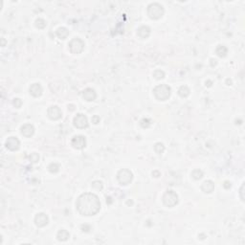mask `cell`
<instances>
[{"instance_id":"6da1fadb","label":"cell","mask_w":245,"mask_h":245,"mask_svg":"<svg viewBox=\"0 0 245 245\" xmlns=\"http://www.w3.org/2000/svg\"><path fill=\"white\" fill-rule=\"evenodd\" d=\"M77 209L82 215H95L101 210V202L96 194L86 192L77 200Z\"/></svg>"},{"instance_id":"7a4b0ae2","label":"cell","mask_w":245,"mask_h":245,"mask_svg":"<svg viewBox=\"0 0 245 245\" xmlns=\"http://www.w3.org/2000/svg\"><path fill=\"white\" fill-rule=\"evenodd\" d=\"M171 89L169 85L167 84H160L157 85L153 89V94L155 98L159 101H166L168 100L171 96Z\"/></svg>"},{"instance_id":"3957f363","label":"cell","mask_w":245,"mask_h":245,"mask_svg":"<svg viewBox=\"0 0 245 245\" xmlns=\"http://www.w3.org/2000/svg\"><path fill=\"white\" fill-rule=\"evenodd\" d=\"M164 8L158 3H152L148 8V15L152 19H159L164 15Z\"/></svg>"},{"instance_id":"277c9868","label":"cell","mask_w":245,"mask_h":245,"mask_svg":"<svg viewBox=\"0 0 245 245\" xmlns=\"http://www.w3.org/2000/svg\"><path fill=\"white\" fill-rule=\"evenodd\" d=\"M163 202L167 207H174L178 203V195L173 191H168L163 195Z\"/></svg>"},{"instance_id":"5b68a950","label":"cell","mask_w":245,"mask_h":245,"mask_svg":"<svg viewBox=\"0 0 245 245\" xmlns=\"http://www.w3.org/2000/svg\"><path fill=\"white\" fill-rule=\"evenodd\" d=\"M117 178H118V181L120 182V184H122V185H129L132 181L133 174H132V172L129 170L123 169V170H121L118 172V174H117Z\"/></svg>"},{"instance_id":"8992f818","label":"cell","mask_w":245,"mask_h":245,"mask_svg":"<svg viewBox=\"0 0 245 245\" xmlns=\"http://www.w3.org/2000/svg\"><path fill=\"white\" fill-rule=\"evenodd\" d=\"M69 49L73 54H81L84 49V42L79 37H75L69 42Z\"/></svg>"},{"instance_id":"52a82bcc","label":"cell","mask_w":245,"mask_h":245,"mask_svg":"<svg viewBox=\"0 0 245 245\" xmlns=\"http://www.w3.org/2000/svg\"><path fill=\"white\" fill-rule=\"evenodd\" d=\"M47 114H48V117L50 118L51 120H58L61 118L62 116V112L61 110V108L57 105H53V106H50L47 110Z\"/></svg>"},{"instance_id":"ba28073f","label":"cell","mask_w":245,"mask_h":245,"mask_svg":"<svg viewBox=\"0 0 245 245\" xmlns=\"http://www.w3.org/2000/svg\"><path fill=\"white\" fill-rule=\"evenodd\" d=\"M74 125L77 129H85L88 126V120L83 114H78L74 118Z\"/></svg>"},{"instance_id":"9c48e42d","label":"cell","mask_w":245,"mask_h":245,"mask_svg":"<svg viewBox=\"0 0 245 245\" xmlns=\"http://www.w3.org/2000/svg\"><path fill=\"white\" fill-rule=\"evenodd\" d=\"M71 145L73 146V148H75L77 150H82L86 145L85 137H83L82 135L75 136L71 141Z\"/></svg>"},{"instance_id":"30bf717a","label":"cell","mask_w":245,"mask_h":245,"mask_svg":"<svg viewBox=\"0 0 245 245\" xmlns=\"http://www.w3.org/2000/svg\"><path fill=\"white\" fill-rule=\"evenodd\" d=\"M20 146V142L16 138V137H9L6 141V146L10 150H17Z\"/></svg>"},{"instance_id":"8fae6325","label":"cell","mask_w":245,"mask_h":245,"mask_svg":"<svg viewBox=\"0 0 245 245\" xmlns=\"http://www.w3.org/2000/svg\"><path fill=\"white\" fill-rule=\"evenodd\" d=\"M48 222H49V218H48V217H47L45 213H37L36 215V218H35V223H36V225L37 227H40V228L44 227V226H46V225L48 224Z\"/></svg>"},{"instance_id":"7c38bea8","label":"cell","mask_w":245,"mask_h":245,"mask_svg":"<svg viewBox=\"0 0 245 245\" xmlns=\"http://www.w3.org/2000/svg\"><path fill=\"white\" fill-rule=\"evenodd\" d=\"M96 92L92 88H86V89L82 92V97L85 101L91 102L96 99Z\"/></svg>"},{"instance_id":"4fadbf2b","label":"cell","mask_w":245,"mask_h":245,"mask_svg":"<svg viewBox=\"0 0 245 245\" xmlns=\"http://www.w3.org/2000/svg\"><path fill=\"white\" fill-rule=\"evenodd\" d=\"M42 91V87L40 83H34L30 87V94L34 97H40Z\"/></svg>"},{"instance_id":"5bb4252c","label":"cell","mask_w":245,"mask_h":245,"mask_svg":"<svg viewBox=\"0 0 245 245\" xmlns=\"http://www.w3.org/2000/svg\"><path fill=\"white\" fill-rule=\"evenodd\" d=\"M21 133L25 137H31L35 133V129L34 126L30 124H26L21 127Z\"/></svg>"},{"instance_id":"9a60e30c","label":"cell","mask_w":245,"mask_h":245,"mask_svg":"<svg viewBox=\"0 0 245 245\" xmlns=\"http://www.w3.org/2000/svg\"><path fill=\"white\" fill-rule=\"evenodd\" d=\"M201 190L206 192V193H210L212 192L213 190H214V184L213 181L211 180H207V181H205L202 186H201Z\"/></svg>"},{"instance_id":"2e32d148","label":"cell","mask_w":245,"mask_h":245,"mask_svg":"<svg viewBox=\"0 0 245 245\" xmlns=\"http://www.w3.org/2000/svg\"><path fill=\"white\" fill-rule=\"evenodd\" d=\"M150 34V29L148 26H142L138 29V32H137V35H138L141 38H146Z\"/></svg>"},{"instance_id":"e0dca14e","label":"cell","mask_w":245,"mask_h":245,"mask_svg":"<svg viewBox=\"0 0 245 245\" xmlns=\"http://www.w3.org/2000/svg\"><path fill=\"white\" fill-rule=\"evenodd\" d=\"M57 238L58 240H61V241H65V240H67L68 239L70 238V234L68 233L66 230L62 229V230H61V231H58V233H57Z\"/></svg>"},{"instance_id":"ac0fdd59","label":"cell","mask_w":245,"mask_h":245,"mask_svg":"<svg viewBox=\"0 0 245 245\" xmlns=\"http://www.w3.org/2000/svg\"><path fill=\"white\" fill-rule=\"evenodd\" d=\"M68 35H69V32H68V30L66 28L64 27H61V28H58L57 29V36L61 38V40H64V38H66L68 36Z\"/></svg>"},{"instance_id":"d6986e66","label":"cell","mask_w":245,"mask_h":245,"mask_svg":"<svg viewBox=\"0 0 245 245\" xmlns=\"http://www.w3.org/2000/svg\"><path fill=\"white\" fill-rule=\"evenodd\" d=\"M215 52H217V54H218V57H224L225 56L227 55V53H228V49L225 47V46H223V45H219L218 48H217V50H215Z\"/></svg>"},{"instance_id":"ffe728a7","label":"cell","mask_w":245,"mask_h":245,"mask_svg":"<svg viewBox=\"0 0 245 245\" xmlns=\"http://www.w3.org/2000/svg\"><path fill=\"white\" fill-rule=\"evenodd\" d=\"M178 94L180 97L182 98H186V97H188L190 95V89H189V87L188 86H186V85H183L179 88V90H178Z\"/></svg>"},{"instance_id":"44dd1931","label":"cell","mask_w":245,"mask_h":245,"mask_svg":"<svg viewBox=\"0 0 245 245\" xmlns=\"http://www.w3.org/2000/svg\"><path fill=\"white\" fill-rule=\"evenodd\" d=\"M154 150L156 151V153L161 154L165 150V146H164V145L162 143H157V144H155V146H154Z\"/></svg>"},{"instance_id":"7402d4cb","label":"cell","mask_w":245,"mask_h":245,"mask_svg":"<svg viewBox=\"0 0 245 245\" xmlns=\"http://www.w3.org/2000/svg\"><path fill=\"white\" fill-rule=\"evenodd\" d=\"M192 178L198 180V179H200L202 176H203V172L200 170H194L192 172Z\"/></svg>"},{"instance_id":"603a6c76","label":"cell","mask_w":245,"mask_h":245,"mask_svg":"<svg viewBox=\"0 0 245 245\" xmlns=\"http://www.w3.org/2000/svg\"><path fill=\"white\" fill-rule=\"evenodd\" d=\"M48 169L52 173H56V172L58 171V170H60V166H58L57 163H52L50 166L48 167Z\"/></svg>"},{"instance_id":"cb8c5ba5","label":"cell","mask_w":245,"mask_h":245,"mask_svg":"<svg viewBox=\"0 0 245 245\" xmlns=\"http://www.w3.org/2000/svg\"><path fill=\"white\" fill-rule=\"evenodd\" d=\"M36 26L38 28V29H43L45 26H46V22L44 19L42 18H38L37 20L36 21Z\"/></svg>"},{"instance_id":"d4e9b609","label":"cell","mask_w":245,"mask_h":245,"mask_svg":"<svg viewBox=\"0 0 245 245\" xmlns=\"http://www.w3.org/2000/svg\"><path fill=\"white\" fill-rule=\"evenodd\" d=\"M153 77L155 78L156 80H161L165 77V73L162 71V70H156L154 73H153Z\"/></svg>"},{"instance_id":"484cf974","label":"cell","mask_w":245,"mask_h":245,"mask_svg":"<svg viewBox=\"0 0 245 245\" xmlns=\"http://www.w3.org/2000/svg\"><path fill=\"white\" fill-rule=\"evenodd\" d=\"M92 187L98 191H101V190H103V183L101 181H95L92 184Z\"/></svg>"},{"instance_id":"4316f807","label":"cell","mask_w":245,"mask_h":245,"mask_svg":"<svg viewBox=\"0 0 245 245\" xmlns=\"http://www.w3.org/2000/svg\"><path fill=\"white\" fill-rule=\"evenodd\" d=\"M141 125L144 127V129H146V127H149L150 125V120H149V119H143L141 121Z\"/></svg>"},{"instance_id":"83f0119b","label":"cell","mask_w":245,"mask_h":245,"mask_svg":"<svg viewBox=\"0 0 245 245\" xmlns=\"http://www.w3.org/2000/svg\"><path fill=\"white\" fill-rule=\"evenodd\" d=\"M30 160L33 162V163H36L38 160H40V156H38L37 153H32L30 155Z\"/></svg>"},{"instance_id":"f1b7e54d","label":"cell","mask_w":245,"mask_h":245,"mask_svg":"<svg viewBox=\"0 0 245 245\" xmlns=\"http://www.w3.org/2000/svg\"><path fill=\"white\" fill-rule=\"evenodd\" d=\"M22 104V101L20 99H15L14 100V105L16 107V108H19Z\"/></svg>"},{"instance_id":"f546056e","label":"cell","mask_w":245,"mask_h":245,"mask_svg":"<svg viewBox=\"0 0 245 245\" xmlns=\"http://www.w3.org/2000/svg\"><path fill=\"white\" fill-rule=\"evenodd\" d=\"M92 121L94 124H98V123H100V117L99 116H94L93 118H92Z\"/></svg>"},{"instance_id":"4dcf8cb0","label":"cell","mask_w":245,"mask_h":245,"mask_svg":"<svg viewBox=\"0 0 245 245\" xmlns=\"http://www.w3.org/2000/svg\"><path fill=\"white\" fill-rule=\"evenodd\" d=\"M243 188H244V185H242V186H241V188H240V197H241V200H242V201L244 200V198H243V196H242V193H243Z\"/></svg>"},{"instance_id":"1f68e13d","label":"cell","mask_w":245,"mask_h":245,"mask_svg":"<svg viewBox=\"0 0 245 245\" xmlns=\"http://www.w3.org/2000/svg\"><path fill=\"white\" fill-rule=\"evenodd\" d=\"M224 187L226 188V189H229V188L231 187V183H229V182H225V184H224Z\"/></svg>"},{"instance_id":"d6a6232c","label":"cell","mask_w":245,"mask_h":245,"mask_svg":"<svg viewBox=\"0 0 245 245\" xmlns=\"http://www.w3.org/2000/svg\"><path fill=\"white\" fill-rule=\"evenodd\" d=\"M70 110H74V105H70Z\"/></svg>"}]
</instances>
